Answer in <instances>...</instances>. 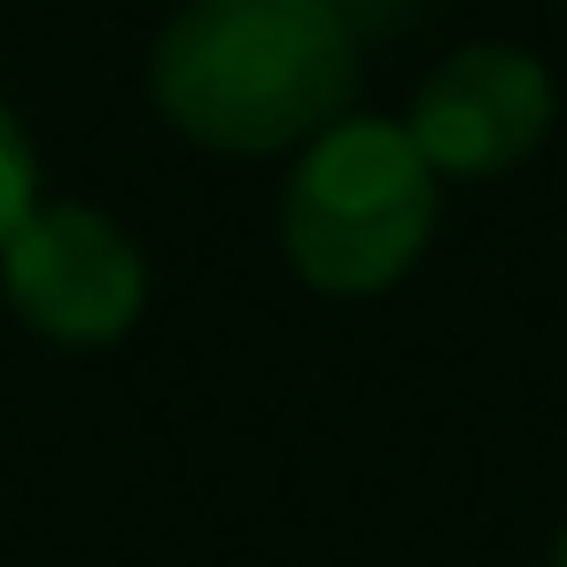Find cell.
Returning <instances> with one entry per match:
<instances>
[{
	"label": "cell",
	"mask_w": 567,
	"mask_h": 567,
	"mask_svg": "<svg viewBox=\"0 0 567 567\" xmlns=\"http://www.w3.org/2000/svg\"><path fill=\"white\" fill-rule=\"evenodd\" d=\"M156 117L218 156L303 148L358 102L342 0H187L148 48Z\"/></svg>",
	"instance_id": "cell-1"
},
{
	"label": "cell",
	"mask_w": 567,
	"mask_h": 567,
	"mask_svg": "<svg viewBox=\"0 0 567 567\" xmlns=\"http://www.w3.org/2000/svg\"><path fill=\"white\" fill-rule=\"evenodd\" d=\"M435 172L389 117H334L303 141L280 195V249L319 296L396 288L435 234Z\"/></svg>",
	"instance_id": "cell-2"
},
{
	"label": "cell",
	"mask_w": 567,
	"mask_h": 567,
	"mask_svg": "<svg viewBox=\"0 0 567 567\" xmlns=\"http://www.w3.org/2000/svg\"><path fill=\"white\" fill-rule=\"evenodd\" d=\"M0 296L9 311L63 350L125 342L148 311V257L141 241L94 203H48L0 249Z\"/></svg>",
	"instance_id": "cell-3"
},
{
	"label": "cell",
	"mask_w": 567,
	"mask_h": 567,
	"mask_svg": "<svg viewBox=\"0 0 567 567\" xmlns=\"http://www.w3.org/2000/svg\"><path fill=\"white\" fill-rule=\"evenodd\" d=\"M551 110H559L551 71L528 48L474 40L420 79L404 133L435 179H497L520 156H536V141L551 133Z\"/></svg>",
	"instance_id": "cell-4"
},
{
	"label": "cell",
	"mask_w": 567,
	"mask_h": 567,
	"mask_svg": "<svg viewBox=\"0 0 567 567\" xmlns=\"http://www.w3.org/2000/svg\"><path fill=\"white\" fill-rule=\"evenodd\" d=\"M40 210V148L24 133V117L0 102V249H9V234Z\"/></svg>",
	"instance_id": "cell-5"
},
{
	"label": "cell",
	"mask_w": 567,
	"mask_h": 567,
	"mask_svg": "<svg viewBox=\"0 0 567 567\" xmlns=\"http://www.w3.org/2000/svg\"><path fill=\"white\" fill-rule=\"evenodd\" d=\"M559 567H567V536H559Z\"/></svg>",
	"instance_id": "cell-6"
}]
</instances>
